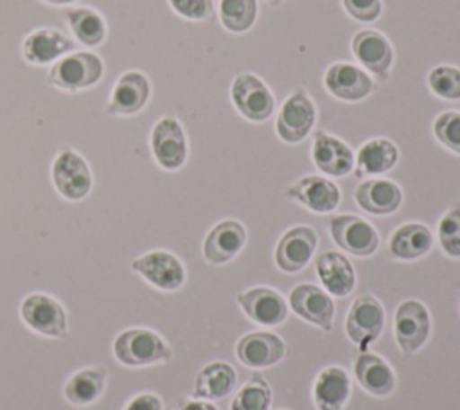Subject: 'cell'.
Returning a JSON list of instances; mask_svg holds the SVG:
<instances>
[{"mask_svg":"<svg viewBox=\"0 0 460 410\" xmlns=\"http://www.w3.org/2000/svg\"><path fill=\"white\" fill-rule=\"evenodd\" d=\"M131 270L164 291L180 290L185 282V268L181 261L167 250H151L133 259Z\"/></svg>","mask_w":460,"mask_h":410,"instance_id":"10","label":"cell"},{"mask_svg":"<svg viewBox=\"0 0 460 410\" xmlns=\"http://www.w3.org/2000/svg\"><path fill=\"white\" fill-rule=\"evenodd\" d=\"M271 405V387L261 374H253L232 399L230 410H268Z\"/></svg>","mask_w":460,"mask_h":410,"instance_id":"33","label":"cell"},{"mask_svg":"<svg viewBox=\"0 0 460 410\" xmlns=\"http://www.w3.org/2000/svg\"><path fill=\"white\" fill-rule=\"evenodd\" d=\"M433 246L431 230L417 221L404 223L390 236V254L401 261H415L424 257Z\"/></svg>","mask_w":460,"mask_h":410,"instance_id":"28","label":"cell"},{"mask_svg":"<svg viewBox=\"0 0 460 410\" xmlns=\"http://www.w3.org/2000/svg\"><path fill=\"white\" fill-rule=\"evenodd\" d=\"M349 396L350 378L345 369L336 365L323 369L313 385V399L318 410H343Z\"/></svg>","mask_w":460,"mask_h":410,"instance_id":"27","label":"cell"},{"mask_svg":"<svg viewBox=\"0 0 460 410\" xmlns=\"http://www.w3.org/2000/svg\"><path fill=\"white\" fill-rule=\"evenodd\" d=\"M314 122L316 106L305 88L300 86L284 99L277 113L275 131L284 142L298 144L309 135V131L314 128Z\"/></svg>","mask_w":460,"mask_h":410,"instance_id":"4","label":"cell"},{"mask_svg":"<svg viewBox=\"0 0 460 410\" xmlns=\"http://www.w3.org/2000/svg\"><path fill=\"white\" fill-rule=\"evenodd\" d=\"M52 183L65 200L79 201L86 198L93 185L88 162L70 147L61 149L52 162Z\"/></svg>","mask_w":460,"mask_h":410,"instance_id":"5","label":"cell"},{"mask_svg":"<svg viewBox=\"0 0 460 410\" xmlns=\"http://www.w3.org/2000/svg\"><path fill=\"white\" fill-rule=\"evenodd\" d=\"M104 76L101 56L90 50H74L61 56L47 72V85L65 92H81L95 86Z\"/></svg>","mask_w":460,"mask_h":410,"instance_id":"1","label":"cell"},{"mask_svg":"<svg viewBox=\"0 0 460 410\" xmlns=\"http://www.w3.org/2000/svg\"><path fill=\"white\" fill-rule=\"evenodd\" d=\"M20 315L23 322L36 333L63 338L66 334V313L63 306L50 295L32 293L23 299Z\"/></svg>","mask_w":460,"mask_h":410,"instance_id":"11","label":"cell"},{"mask_svg":"<svg viewBox=\"0 0 460 410\" xmlns=\"http://www.w3.org/2000/svg\"><path fill=\"white\" fill-rule=\"evenodd\" d=\"M43 2H47L50 5H66V4H74L77 0H43Z\"/></svg>","mask_w":460,"mask_h":410,"instance_id":"41","label":"cell"},{"mask_svg":"<svg viewBox=\"0 0 460 410\" xmlns=\"http://www.w3.org/2000/svg\"><path fill=\"white\" fill-rule=\"evenodd\" d=\"M246 243V228L237 219L216 223L203 241V257L208 264H225L234 259Z\"/></svg>","mask_w":460,"mask_h":410,"instance_id":"20","label":"cell"},{"mask_svg":"<svg viewBox=\"0 0 460 410\" xmlns=\"http://www.w3.org/2000/svg\"><path fill=\"white\" fill-rule=\"evenodd\" d=\"M270 5H273V7H277V5H280L282 4V0H266Z\"/></svg>","mask_w":460,"mask_h":410,"instance_id":"42","label":"cell"},{"mask_svg":"<svg viewBox=\"0 0 460 410\" xmlns=\"http://www.w3.org/2000/svg\"><path fill=\"white\" fill-rule=\"evenodd\" d=\"M399 160L397 146L385 137L367 140L354 158V176L367 178L388 173Z\"/></svg>","mask_w":460,"mask_h":410,"instance_id":"26","label":"cell"},{"mask_svg":"<svg viewBox=\"0 0 460 410\" xmlns=\"http://www.w3.org/2000/svg\"><path fill=\"white\" fill-rule=\"evenodd\" d=\"M257 0H219V20L230 32L241 34L253 27L257 20Z\"/></svg>","mask_w":460,"mask_h":410,"instance_id":"32","label":"cell"},{"mask_svg":"<svg viewBox=\"0 0 460 410\" xmlns=\"http://www.w3.org/2000/svg\"><path fill=\"white\" fill-rule=\"evenodd\" d=\"M313 164L329 176H347L354 169V153L352 149L340 140L322 129L314 131L313 146H311Z\"/></svg>","mask_w":460,"mask_h":410,"instance_id":"21","label":"cell"},{"mask_svg":"<svg viewBox=\"0 0 460 410\" xmlns=\"http://www.w3.org/2000/svg\"><path fill=\"white\" fill-rule=\"evenodd\" d=\"M429 90L446 101H460V68L453 65H437L428 72Z\"/></svg>","mask_w":460,"mask_h":410,"instance_id":"34","label":"cell"},{"mask_svg":"<svg viewBox=\"0 0 460 410\" xmlns=\"http://www.w3.org/2000/svg\"><path fill=\"white\" fill-rule=\"evenodd\" d=\"M318 245V234L313 227L296 225L282 234L275 246V263L286 273L304 270Z\"/></svg>","mask_w":460,"mask_h":410,"instance_id":"12","label":"cell"},{"mask_svg":"<svg viewBox=\"0 0 460 410\" xmlns=\"http://www.w3.org/2000/svg\"><path fill=\"white\" fill-rule=\"evenodd\" d=\"M323 86L332 97L347 102L363 101L376 90L372 77L363 68L347 61L332 63L325 70Z\"/></svg>","mask_w":460,"mask_h":410,"instance_id":"13","label":"cell"},{"mask_svg":"<svg viewBox=\"0 0 460 410\" xmlns=\"http://www.w3.org/2000/svg\"><path fill=\"white\" fill-rule=\"evenodd\" d=\"M350 49L354 58L379 81L390 79V70L394 65V49L385 34L374 29H361L352 36Z\"/></svg>","mask_w":460,"mask_h":410,"instance_id":"14","label":"cell"},{"mask_svg":"<svg viewBox=\"0 0 460 410\" xmlns=\"http://www.w3.org/2000/svg\"><path fill=\"white\" fill-rule=\"evenodd\" d=\"M341 4L347 14L361 23L376 22L383 13L381 0H341Z\"/></svg>","mask_w":460,"mask_h":410,"instance_id":"38","label":"cell"},{"mask_svg":"<svg viewBox=\"0 0 460 410\" xmlns=\"http://www.w3.org/2000/svg\"><path fill=\"white\" fill-rule=\"evenodd\" d=\"M383 325L385 309L374 295H361L352 302L347 313L345 331L359 352L368 351V347L379 338Z\"/></svg>","mask_w":460,"mask_h":410,"instance_id":"7","label":"cell"},{"mask_svg":"<svg viewBox=\"0 0 460 410\" xmlns=\"http://www.w3.org/2000/svg\"><path fill=\"white\" fill-rule=\"evenodd\" d=\"M106 387L102 369H83L72 374L65 385V397L72 405H90L99 399Z\"/></svg>","mask_w":460,"mask_h":410,"instance_id":"31","label":"cell"},{"mask_svg":"<svg viewBox=\"0 0 460 410\" xmlns=\"http://www.w3.org/2000/svg\"><path fill=\"white\" fill-rule=\"evenodd\" d=\"M329 230L332 241L356 257H368L379 246L377 230L363 218L354 214H340L331 218Z\"/></svg>","mask_w":460,"mask_h":410,"instance_id":"9","label":"cell"},{"mask_svg":"<svg viewBox=\"0 0 460 410\" xmlns=\"http://www.w3.org/2000/svg\"><path fill=\"white\" fill-rule=\"evenodd\" d=\"M354 200L368 214L388 216L394 214L402 203L401 187L385 178H372L361 182L354 191Z\"/></svg>","mask_w":460,"mask_h":410,"instance_id":"23","label":"cell"},{"mask_svg":"<svg viewBox=\"0 0 460 410\" xmlns=\"http://www.w3.org/2000/svg\"><path fill=\"white\" fill-rule=\"evenodd\" d=\"M63 16L75 41L86 47H97L106 40V20L93 7H70L63 11Z\"/></svg>","mask_w":460,"mask_h":410,"instance_id":"30","label":"cell"},{"mask_svg":"<svg viewBox=\"0 0 460 410\" xmlns=\"http://www.w3.org/2000/svg\"><path fill=\"white\" fill-rule=\"evenodd\" d=\"M433 135L444 147L460 156V111L447 110L438 113L433 120Z\"/></svg>","mask_w":460,"mask_h":410,"instance_id":"36","label":"cell"},{"mask_svg":"<svg viewBox=\"0 0 460 410\" xmlns=\"http://www.w3.org/2000/svg\"><path fill=\"white\" fill-rule=\"evenodd\" d=\"M149 144L156 164L165 171H176L187 160V137L181 122L172 115H165L155 122Z\"/></svg>","mask_w":460,"mask_h":410,"instance_id":"6","label":"cell"},{"mask_svg":"<svg viewBox=\"0 0 460 410\" xmlns=\"http://www.w3.org/2000/svg\"><path fill=\"white\" fill-rule=\"evenodd\" d=\"M151 99V81L140 70H126L111 88L106 113L135 115L147 106Z\"/></svg>","mask_w":460,"mask_h":410,"instance_id":"15","label":"cell"},{"mask_svg":"<svg viewBox=\"0 0 460 410\" xmlns=\"http://www.w3.org/2000/svg\"><path fill=\"white\" fill-rule=\"evenodd\" d=\"M124 410H164V405H162V401H160L158 396L146 392V394L135 396V397L124 406Z\"/></svg>","mask_w":460,"mask_h":410,"instance_id":"39","label":"cell"},{"mask_svg":"<svg viewBox=\"0 0 460 410\" xmlns=\"http://www.w3.org/2000/svg\"><path fill=\"white\" fill-rule=\"evenodd\" d=\"M230 97L235 110L250 122H264L275 111V97L271 90L252 72H241L234 77Z\"/></svg>","mask_w":460,"mask_h":410,"instance_id":"3","label":"cell"},{"mask_svg":"<svg viewBox=\"0 0 460 410\" xmlns=\"http://www.w3.org/2000/svg\"><path fill=\"white\" fill-rule=\"evenodd\" d=\"M438 243L446 255L460 257V203H455L438 221Z\"/></svg>","mask_w":460,"mask_h":410,"instance_id":"35","label":"cell"},{"mask_svg":"<svg viewBox=\"0 0 460 410\" xmlns=\"http://www.w3.org/2000/svg\"><path fill=\"white\" fill-rule=\"evenodd\" d=\"M75 41L54 27H36L22 41V56L31 65H49L74 52Z\"/></svg>","mask_w":460,"mask_h":410,"instance_id":"16","label":"cell"},{"mask_svg":"<svg viewBox=\"0 0 460 410\" xmlns=\"http://www.w3.org/2000/svg\"><path fill=\"white\" fill-rule=\"evenodd\" d=\"M113 356L126 367H144L172 358L171 347L151 329L133 327L122 331L113 342Z\"/></svg>","mask_w":460,"mask_h":410,"instance_id":"2","label":"cell"},{"mask_svg":"<svg viewBox=\"0 0 460 410\" xmlns=\"http://www.w3.org/2000/svg\"><path fill=\"white\" fill-rule=\"evenodd\" d=\"M237 383L235 369L226 361L207 363L196 376L194 392L196 399H223Z\"/></svg>","mask_w":460,"mask_h":410,"instance_id":"29","label":"cell"},{"mask_svg":"<svg viewBox=\"0 0 460 410\" xmlns=\"http://www.w3.org/2000/svg\"><path fill=\"white\" fill-rule=\"evenodd\" d=\"M431 320L426 306L419 300H402L395 309L394 333L404 356L415 354L429 338Z\"/></svg>","mask_w":460,"mask_h":410,"instance_id":"8","label":"cell"},{"mask_svg":"<svg viewBox=\"0 0 460 410\" xmlns=\"http://www.w3.org/2000/svg\"><path fill=\"white\" fill-rule=\"evenodd\" d=\"M167 2L178 16L192 22H205L214 13V0H167Z\"/></svg>","mask_w":460,"mask_h":410,"instance_id":"37","label":"cell"},{"mask_svg":"<svg viewBox=\"0 0 460 410\" xmlns=\"http://www.w3.org/2000/svg\"><path fill=\"white\" fill-rule=\"evenodd\" d=\"M354 376L365 392L377 397L390 396L397 385L392 367L381 356L368 351L358 354L354 361Z\"/></svg>","mask_w":460,"mask_h":410,"instance_id":"25","label":"cell"},{"mask_svg":"<svg viewBox=\"0 0 460 410\" xmlns=\"http://www.w3.org/2000/svg\"><path fill=\"white\" fill-rule=\"evenodd\" d=\"M316 275L329 295L347 297L356 286V272L352 263L340 252H322L316 257Z\"/></svg>","mask_w":460,"mask_h":410,"instance_id":"24","label":"cell"},{"mask_svg":"<svg viewBox=\"0 0 460 410\" xmlns=\"http://www.w3.org/2000/svg\"><path fill=\"white\" fill-rule=\"evenodd\" d=\"M235 352L243 365L252 369H264L273 367L284 358L286 343L273 333L253 331L237 342Z\"/></svg>","mask_w":460,"mask_h":410,"instance_id":"22","label":"cell"},{"mask_svg":"<svg viewBox=\"0 0 460 410\" xmlns=\"http://www.w3.org/2000/svg\"><path fill=\"white\" fill-rule=\"evenodd\" d=\"M180 410H217V408L212 403H208V401L192 399V401H187Z\"/></svg>","mask_w":460,"mask_h":410,"instance_id":"40","label":"cell"},{"mask_svg":"<svg viewBox=\"0 0 460 410\" xmlns=\"http://www.w3.org/2000/svg\"><path fill=\"white\" fill-rule=\"evenodd\" d=\"M237 304L250 320L261 325H279L288 318V302L271 288H250L237 295Z\"/></svg>","mask_w":460,"mask_h":410,"instance_id":"19","label":"cell"},{"mask_svg":"<svg viewBox=\"0 0 460 410\" xmlns=\"http://www.w3.org/2000/svg\"><path fill=\"white\" fill-rule=\"evenodd\" d=\"M289 308L304 320L329 333L334 320V302L331 295L316 284H298L289 291Z\"/></svg>","mask_w":460,"mask_h":410,"instance_id":"17","label":"cell"},{"mask_svg":"<svg viewBox=\"0 0 460 410\" xmlns=\"http://www.w3.org/2000/svg\"><path fill=\"white\" fill-rule=\"evenodd\" d=\"M286 196L302 203L316 214L332 212L341 201V192L338 185L332 180L318 174L300 178L296 183L286 189Z\"/></svg>","mask_w":460,"mask_h":410,"instance_id":"18","label":"cell"}]
</instances>
